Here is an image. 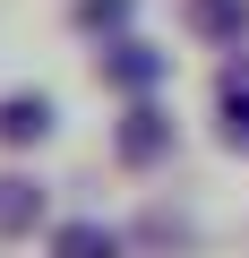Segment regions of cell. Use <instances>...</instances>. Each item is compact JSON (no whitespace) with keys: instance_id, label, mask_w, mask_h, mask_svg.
I'll use <instances>...</instances> for the list:
<instances>
[{"instance_id":"1","label":"cell","mask_w":249,"mask_h":258,"mask_svg":"<svg viewBox=\"0 0 249 258\" xmlns=\"http://www.w3.org/2000/svg\"><path fill=\"white\" fill-rule=\"evenodd\" d=\"M112 155H120V164H138V172L163 164V155H172V120H163L155 103H129V112H120V129H112Z\"/></svg>"},{"instance_id":"2","label":"cell","mask_w":249,"mask_h":258,"mask_svg":"<svg viewBox=\"0 0 249 258\" xmlns=\"http://www.w3.org/2000/svg\"><path fill=\"white\" fill-rule=\"evenodd\" d=\"M95 69H103V86H120V95H146V86H163V69H172V60H163L155 43H138V35H120V43H103V60H95Z\"/></svg>"},{"instance_id":"3","label":"cell","mask_w":249,"mask_h":258,"mask_svg":"<svg viewBox=\"0 0 249 258\" xmlns=\"http://www.w3.org/2000/svg\"><path fill=\"white\" fill-rule=\"evenodd\" d=\"M52 120V95H0V147H43Z\"/></svg>"},{"instance_id":"4","label":"cell","mask_w":249,"mask_h":258,"mask_svg":"<svg viewBox=\"0 0 249 258\" xmlns=\"http://www.w3.org/2000/svg\"><path fill=\"white\" fill-rule=\"evenodd\" d=\"M35 224H43V181L0 172V241H18V232H35Z\"/></svg>"},{"instance_id":"5","label":"cell","mask_w":249,"mask_h":258,"mask_svg":"<svg viewBox=\"0 0 249 258\" xmlns=\"http://www.w3.org/2000/svg\"><path fill=\"white\" fill-rule=\"evenodd\" d=\"M52 258H120V232L95 224V215H69V224L52 232Z\"/></svg>"},{"instance_id":"6","label":"cell","mask_w":249,"mask_h":258,"mask_svg":"<svg viewBox=\"0 0 249 258\" xmlns=\"http://www.w3.org/2000/svg\"><path fill=\"white\" fill-rule=\"evenodd\" d=\"M189 26H198L206 43H240V26H249V0H189Z\"/></svg>"},{"instance_id":"7","label":"cell","mask_w":249,"mask_h":258,"mask_svg":"<svg viewBox=\"0 0 249 258\" xmlns=\"http://www.w3.org/2000/svg\"><path fill=\"white\" fill-rule=\"evenodd\" d=\"M138 18V0H77V26L86 35H112V26H129Z\"/></svg>"},{"instance_id":"8","label":"cell","mask_w":249,"mask_h":258,"mask_svg":"<svg viewBox=\"0 0 249 258\" xmlns=\"http://www.w3.org/2000/svg\"><path fill=\"white\" fill-rule=\"evenodd\" d=\"M223 112H249V60L223 69Z\"/></svg>"},{"instance_id":"9","label":"cell","mask_w":249,"mask_h":258,"mask_svg":"<svg viewBox=\"0 0 249 258\" xmlns=\"http://www.w3.org/2000/svg\"><path fill=\"white\" fill-rule=\"evenodd\" d=\"M223 147H240V155H249V112H223Z\"/></svg>"}]
</instances>
